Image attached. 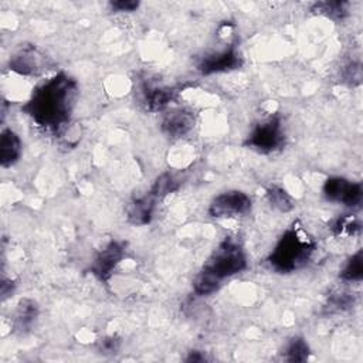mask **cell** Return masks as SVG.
Returning a JSON list of instances; mask_svg holds the SVG:
<instances>
[{
	"label": "cell",
	"instance_id": "e0dca14e",
	"mask_svg": "<svg viewBox=\"0 0 363 363\" xmlns=\"http://www.w3.org/2000/svg\"><path fill=\"white\" fill-rule=\"evenodd\" d=\"M37 312H38V309H37V305L34 301L23 299L18 303V309L16 313V322H17L18 328L26 329V328L31 326V323L37 318Z\"/></svg>",
	"mask_w": 363,
	"mask_h": 363
},
{
	"label": "cell",
	"instance_id": "ac0fdd59",
	"mask_svg": "<svg viewBox=\"0 0 363 363\" xmlns=\"http://www.w3.org/2000/svg\"><path fill=\"white\" fill-rule=\"evenodd\" d=\"M267 196H268L269 203L274 207H277L278 210L288 211V210L292 208V200H291L289 194L284 189H281V187H271L268 190Z\"/></svg>",
	"mask_w": 363,
	"mask_h": 363
},
{
	"label": "cell",
	"instance_id": "2e32d148",
	"mask_svg": "<svg viewBox=\"0 0 363 363\" xmlns=\"http://www.w3.org/2000/svg\"><path fill=\"white\" fill-rule=\"evenodd\" d=\"M362 277H363V257H362V251H357L345 264L340 272V278L347 282H359Z\"/></svg>",
	"mask_w": 363,
	"mask_h": 363
},
{
	"label": "cell",
	"instance_id": "4fadbf2b",
	"mask_svg": "<svg viewBox=\"0 0 363 363\" xmlns=\"http://www.w3.org/2000/svg\"><path fill=\"white\" fill-rule=\"evenodd\" d=\"M174 91L164 86H147L143 92V101L149 111L156 112L164 109L173 99Z\"/></svg>",
	"mask_w": 363,
	"mask_h": 363
},
{
	"label": "cell",
	"instance_id": "ffe728a7",
	"mask_svg": "<svg viewBox=\"0 0 363 363\" xmlns=\"http://www.w3.org/2000/svg\"><path fill=\"white\" fill-rule=\"evenodd\" d=\"M359 228V224L354 220H352V217H339L335 220L332 225V230L336 235L353 234V231H357Z\"/></svg>",
	"mask_w": 363,
	"mask_h": 363
},
{
	"label": "cell",
	"instance_id": "3957f363",
	"mask_svg": "<svg viewBox=\"0 0 363 363\" xmlns=\"http://www.w3.org/2000/svg\"><path fill=\"white\" fill-rule=\"evenodd\" d=\"M247 268V255L234 238H225L204 262L201 272L221 285L223 279L242 272Z\"/></svg>",
	"mask_w": 363,
	"mask_h": 363
},
{
	"label": "cell",
	"instance_id": "9a60e30c",
	"mask_svg": "<svg viewBox=\"0 0 363 363\" xmlns=\"http://www.w3.org/2000/svg\"><path fill=\"white\" fill-rule=\"evenodd\" d=\"M285 359L288 362H305L309 356V346L303 337H292L284 350Z\"/></svg>",
	"mask_w": 363,
	"mask_h": 363
},
{
	"label": "cell",
	"instance_id": "30bf717a",
	"mask_svg": "<svg viewBox=\"0 0 363 363\" xmlns=\"http://www.w3.org/2000/svg\"><path fill=\"white\" fill-rule=\"evenodd\" d=\"M10 68L23 75H33L44 69V57L34 47L21 48L11 58Z\"/></svg>",
	"mask_w": 363,
	"mask_h": 363
},
{
	"label": "cell",
	"instance_id": "5b68a950",
	"mask_svg": "<svg viewBox=\"0 0 363 363\" xmlns=\"http://www.w3.org/2000/svg\"><path fill=\"white\" fill-rule=\"evenodd\" d=\"M252 201L250 196L241 190H228L217 194L210 206L208 214L216 218L240 217L250 213Z\"/></svg>",
	"mask_w": 363,
	"mask_h": 363
},
{
	"label": "cell",
	"instance_id": "8fae6325",
	"mask_svg": "<svg viewBox=\"0 0 363 363\" xmlns=\"http://www.w3.org/2000/svg\"><path fill=\"white\" fill-rule=\"evenodd\" d=\"M21 140L13 129H4L0 136V163L3 167L13 166L21 156Z\"/></svg>",
	"mask_w": 363,
	"mask_h": 363
},
{
	"label": "cell",
	"instance_id": "d6986e66",
	"mask_svg": "<svg viewBox=\"0 0 363 363\" xmlns=\"http://www.w3.org/2000/svg\"><path fill=\"white\" fill-rule=\"evenodd\" d=\"M176 190V182L173 179V176L170 174H162L153 184L150 193L156 197V199H160L166 194H169L170 191Z\"/></svg>",
	"mask_w": 363,
	"mask_h": 363
},
{
	"label": "cell",
	"instance_id": "8992f818",
	"mask_svg": "<svg viewBox=\"0 0 363 363\" xmlns=\"http://www.w3.org/2000/svg\"><path fill=\"white\" fill-rule=\"evenodd\" d=\"M322 190L326 200L342 203L347 207H359L363 199L362 184L343 177H329Z\"/></svg>",
	"mask_w": 363,
	"mask_h": 363
},
{
	"label": "cell",
	"instance_id": "52a82bcc",
	"mask_svg": "<svg viewBox=\"0 0 363 363\" xmlns=\"http://www.w3.org/2000/svg\"><path fill=\"white\" fill-rule=\"evenodd\" d=\"M241 55L235 45H228L223 50L213 51L207 55H204L197 69L203 75H210V74H217V72H227L231 69H237L241 67Z\"/></svg>",
	"mask_w": 363,
	"mask_h": 363
},
{
	"label": "cell",
	"instance_id": "7402d4cb",
	"mask_svg": "<svg viewBox=\"0 0 363 363\" xmlns=\"http://www.w3.org/2000/svg\"><path fill=\"white\" fill-rule=\"evenodd\" d=\"M119 340L115 337H106L101 342V350L104 353H115L118 350Z\"/></svg>",
	"mask_w": 363,
	"mask_h": 363
},
{
	"label": "cell",
	"instance_id": "6da1fadb",
	"mask_svg": "<svg viewBox=\"0 0 363 363\" xmlns=\"http://www.w3.org/2000/svg\"><path fill=\"white\" fill-rule=\"evenodd\" d=\"M77 95L75 79L65 72H58L34 89L23 111L35 125L55 132L68 125Z\"/></svg>",
	"mask_w": 363,
	"mask_h": 363
},
{
	"label": "cell",
	"instance_id": "5bb4252c",
	"mask_svg": "<svg viewBox=\"0 0 363 363\" xmlns=\"http://www.w3.org/2000/svg\"><path fill=\"white\" fill-rule=\"evenodd\" d=\"M312 11L335 20H339V18L342 20L349 13V3L347 1H322V3H316L312 7Z\"/></svg>",
	"mask_w": 363,
	"mask_h": 363
},
{
	"label": "cell",
	"instance_id": "9c48e42d",
	"mask_svg": "<svg viewBox=\"0 0 363 363\" xmlns=\"http://www.w3.org/2000/svg\"><path fill=\"white\" fill-rule=\"evenodd\" d=\"M194 126V116L187 109H173L162 121V132L173 139L186 136Z\"/></svg>",
	"mask_w": 363,
	"mask_h": 363
},
{
	"label": "cell",
	"instance_id": "7c38bea8",
	"mask_svg": "<svg viewBox=\"0 0 363 363\" xmlns=\"http://www.w3.org/2000/svg\"><path fill=\"white\" fill-rule=\"evenodd\" d=\"M157 199L149 191L147 196L136 199L128 208V218L135 225L147 224L153 216L155 201Z\"/></svg>",
	"mask_w": 363,
	"mask_h": 363
},
{
	"label": "cell",
	"instance_id": "277c9868",
	"mask_svg": "<svg viewBox=\"0 0 363 363\" xmlns=\"http://www.w3.org/2000/svg\"><path fill=\"white\" fill-rule=\"evenodd\" d=\"M285 132L279 116H269L259 121L250 130L244 145L259 153H271L284 145Z\"/></svg>",
	"mask_w": 363,
	"mask_h": 363
},
{
	"label": "cell",
	"instance_id": "7a4b0ae2",
	"mask_svg": "<svg viewBox=\"0 0 363 363\" xmlns=\"http://www.w3.org/2000/svg\"><path fill=\"white\" fill-rule=\"evenodd\" d=\"M315 251V242L299 228L286 230L271 251V267L282 274L294 272L308 264Z\"/></svg>",
	"mask_w": 363,
	"mask_h": 363
},
{
	"label": "cell",
	"instance_id": "ba28073f",
	"mask_svg": "<svg viewBox=\"0 0 363 363\" xmlns=\"http://www.w3.org/2000/svg\"><path fill=\"white\" fill-rule=\"evenodd\" d=\"M123 255H125V251H123L122 244L118 242V241H111L95 257V259H94V262L91 265L92 274L98 279L106 281L112 275V272L115 271L118 264L122 261Z\"/></svg>",
	"mask_w": 363,
	"mask_h": 363
},
{
	"label": "cell",
	"instance_id": "44dd1931",
	"mask_svg": "<svg viewBox=\"0 0 363 363\" xmlns=\"http://www.w3.org/2000/svg\"><path fill=\"white\" fill-rule=\"evenodd\" d=\"M109 7L113 11H119V13H130V11H136L139 7V1H133V0H119V1H111Z\"/></svg>",
	"mask_w": 363,
	"mask_h": 363
}]
</instances>
